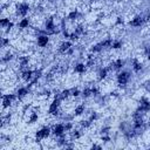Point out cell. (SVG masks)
<instances>
[{"label":"cell","mask_w":150,"mask_h":150,"mask_svg":"<svg viewBox=\"0 0 150 150\" xmlns=\"http://www.w3.org/2000/svg\"><path fill=\"white\" fill-rule=\"evenodd\" d=\"M32 6L27 1H20L16 2L14 6V15L16 18H26L32 12Z\"/></svg>","instance_id":"cell-1"},{"label":"cell","mask_w":150,"mask_h":150,"mask_svg":"<svg viewBox=\"0 0 150 150\" xmlns=\"http://www.w3.org/2000/svg\"><path fill=\"white\" fill-rule=\"evenodd\" d=\"M130 80H131V71L123 70V69L117 71V74H116V82H117L120 88H123V89L127 88V86L130 82Z\"/></svg>","instance_id":"cell-2"},{"label":"cell","mask_w":150,"mask_h":150,"mask_svg":"<svg viewBox=\"0 0 150 150\" xmlns=\"http://www.w3.org/2000/svg\"><path fill=\"white\" fill-rule=\"evenodd\" d=\"M61 102H62V100H60V98H53V101L48 105L47 115H49L52 117L61 116Z\"/></svg>","instance_id":"cell-3"},{"label":"cell","mask_w":150,"mask_h":150,"mask_svg":"<svg viewBox=\"0 0 150 150\" xmlns=\"http://www.w3.org/2000/svg\"><path fill=\"white\" fill-rule=\"evenodd\" d=\"M52 135V128L49 125H43L40 129H38L34 134V141L40 143L43 139H47L49 136Z\"/></svg>","instance_id":"cell-4"},{"label":"cell","mask_w":150,"mask_h":150,"mask_svg":"<svg viewBox=\"0 0 150 150\" xmlns=\"http://www.w3.org/2000/svg\"><path fill=\"white\" fill-rule=\"evenodd\" d=\"M19 101L15 93H6L2 94V109H9L14 105V103Z\"/></svg>","instance_id":"cell-5"},{"label":"cell","mask_w":150,"mask_h":150,"mask_svg":"<svg viewBox=\"0 0 150 150\" xmlns=\"http://www.w3.org/2000/svg\"><path fill=\"white\" fill-rule=\"evenodd\" d=\"M50 42V35L48 34H39L35 36V45L39 48H46Z\"/></svg>","instance_id":"cell-6"},{"label":"cell","mask_w":150,"mask_h":150,"mask_svg":"<svg viewBox=\"0 0 150 150\" xmlns=\"http://www.w3.org/2000/svg\"><path fill=\"white\" fill-rule=\"evenodd\" d=\"M124 64H125L124 60L121 59V57H117V59L112 60L108 67H109L110 71H120V70H122L124 68Z\"/></svg>","instance_id":"cell-7"},{"label":"cell","mask_w":150,"mask_h":150,"mask_svg":"<svg viewBox=\"0 0 150 150\" xmlns=\"http://www.w3.org/2000/svg\"><path fill=\"white\" fill-rule=\"evenodd\" d=\"M137 109L148 114L150 112V98H148L146 96H142L138 101V105H137Z\"/></svg>","instance_id":"cell-8"},{"label":"cell","mask_w":150,"mask_h":150,"mask_svg":"<svg viewBox=\"0 0 150 150\" xmlns=\"http://www.w3.org/2000/svg\"><path fill=\"white\" fill-rule=\"evenodd\" d=\"M32 19L29 16H26V18H21L18 23H16V28L19 30H26V29H29L32 27Z\"/></svg>","instance_id":"cell-9"},{"label":"cell","mask_w":150,"mask_h":150,"mask_svg":"<svg viewBox=\"0 0 150 150\" xmlns=\"http://www.w3.org/2000/svg\"><path fill=\"white\" fill-rule=\"evenodd\" d=\"M19 98V101H22L25 97H27L30 93V88L28 86H20V87H16L15 91H14Z\"/></svg>","instance_id":"cell-10"},{"label":"cell","mask_w":150,"mask_h":150,"mask_svg":"<svg viewBox=\"0 0 150 150\" xmlns=\"http://www.w3.org/2000/svg\"><path fill=\"white\" fill-rule=\"evenodd\" d=\"M144 23H145V21H144L143 15H134L131 18V20H129V22H128V25L132 28H139Z\"/></svg>","instance_id":"cell-11"},{"label":"cell","mask_w":150,"mask_h":150,"mask_svg":"<svg viewBox=\"0 0 150 150\" xmlns=\"http://www.w3.org/2000/svg\"><path fill=\"white\" fill-rule=\"evenodd\" d=\"M50 128H52V135L54 137H57V136H61V135L67 134L63 123H54Z\"/></svg>","instance_id":"cell-12"},{"label":"cell","mask_w":150,"mask_h":150,"mask_svg":"<svg viewBox=\"0 0 150 150\" xmlns=\"http://www.w3.org/2000/svg\"><path fill=\"white\" fill-rule=\"evenodd\" d=\"M109 73H110L109 67H103V66L100 67V68L97 69V71H96V79H97V81H98V82H103V81L108 77Z\"/></svg>","instance_id":"cell-13"},{"label":"cell","mask_w":150,"mask_h":150,"mask_svg":"<svg viewBox=\"0 0 150 150\" xmlns=\"http://www.w3.org/2000/svg\"><path fill=\"white\" fill-rule=\"evenodd\" d=\"M33 69L30 68H27V69H23L22 71L19 73V77L25 82V83H29L32 80H33Z\"/></svg>","instance_id":"cell-14"},{"label":"cell","mask_w":150,"mask_h":150,"mask_svg":"<svg viewBox=\"0 0 150 150\" xmlns=\"http://www.w3.org/2000/svg\"><path fill=\"white\" fill-rule=\"evenodd\" d=\"M81 12L77 9V8H73V9H70L69 12H68V14H67V18H64L67 21H70V22H75V21H77L80 18H81Z\"/></svg>","instance_id":"cell-15"},{"label":"cell","mask_w":150,"mask_h":150,"mask_svg":"<svg viewBox=\"0 0 150 150\" xmlns=\"http://www.w3.org/2000/svg\"><path fill=\"white\" fill-rule=\"evenodd\" d=\"M71 47H73V42H71L70 40H63V41L59 45V47H57V52H59L60 54L66 55V53H67Z\"/></svg>","instance_id":"cell-16"},{"label":"cell","mask_w":150,"mask_h":150,"mask_svg":"<svg viewBox=\"0 0 150 150\" xmlns=\"http://www.w3.org/2000/svg\"><path fill=\"white\" fill-rule=\"evenodd\" d=\"M15 59H16L15 54H14L12 50H9V48H8V49L2 54L1 63H2V64H9V62L13 61V60H15Z\"/></svg>","instance_id":"cell-17"},{"label":"cell","mask_w":150,"mask_h":150,"mask_svg":"<svg viewBox=\"0 0 150 150\" xmlns=\"http://www.w3.org/2000/svg\"><path fill=\"white\" fill-rule=\"evenodd\" d=\"M131 68H132V71L134 73H136V74H139L142 70H143V68H144V64L138 60V59H136V57H134L131 61Z\"/></svg>","instance_id":"cell-18"},{"label":"cell","mask_w":150,"mask_h":150,"mask_svg":"<svg viewBox=\"0 0 150 150\" xmlns=\"http://www.w3.org/2000/svg\"><path fill=\"white\" fill-rule=\"evenodd\" d=\"M87 69H88V67L86 66L84 62H77V63H75L74 67H73L74 73H75V74H79V75L84 74V73L87 71Z\"/></svg>","instance_id":"cell-19"},{"label":"cell","mask_w":150,"mask_h":150,"mask_svg":"<svg viewBox=\"0 0 150 150\" xmlns=\"http://www.w3.org/2000/svg\"><path fill=\"white\" fill-rule=\"evenodd\" d=\"M84 112H86V105H84L83 103L76 104V105L74 107V109H73V115H74L75 117L81 116V115H83Z\"/></svg>","instance_id":"cell-20"},{"label":"cell","mask_w":150,"mask_h":150,"mask_svg":"<svg viewBox=\"0 0 150 150\" xmlns=\"http://www.w3.org/2000/svg\"><path fill=\"white\" fill-rule=\"evenodd\" d=\"M89 50H90V53H93V54H101V53L104 50V47H103L102 42L100 41V42H96V43L91 45V47H90Z\"/></svg>","instance_id":"cell-21"},{"label":"cell","mask_w":150,"mask_h":150,"mask_svg":"<svg viewBox=\"0 0 150 150\" xmlns=\"http://www.w3.org/2000/svg\"><path fill=\"white\" fill-rule=\"evenodd\" d=\"M122 47H123V41L121 39H112V43H111V49L112 50L122 49Z\"/></svg>","instance_id":"cell-22"},{"label":"cell","mask_w":150,"mask_h":150,"mask_svg":"<svg viewBox=\"0 0 150 150\" xmlns=\"http://www.w3.org/2000/svg\"><path fill=\"white\" fill-rule=\"evenodd\" d=\"M81 96L83 98H89L93 96V89L91 87H84L82 90H81Z\"/></svg>","instance_id":"cell-23"},{"label":"cell","mask_w":150,"mask_h":150,"mask_svg":"<svg viewBox=\"0 0 150 150\" xmlns=\"http://www.w3.org/2000/svg\"><path fill=\"white\" fill-rule=\"evenodd\" d=\"M91 124H93V122L89 120V118H87V120H81L80 122H79V125L82 128V129H89L90 127H91Z\"/></svg>","instance_id":"cell-24"},{"label":"cell","mask_w":150,"mask_h":150,"mask_svg":"<svg viewBox=\"0 0 150 150\" xmlns=\"http://www.w3.org/2000/svg\"><path fill=\"white\" fill-rule=\"evenodd\" d=\"M69 97H71V94H70V88L62 89V90H61V98H62V101H66V100H68Z\"/></svg>","instance_id":"cell-25"},{"label":"cell","mask_w":150,"mask_h":150,"mask_svg":"<svg viewBox=\"0 0 150 150\" xmlns=\"http://www.w3.org/2000/svg\"><path fill=\"white\" fill-rule=\"evenodd\" d=\"M11 21H12V19H11L9 16H4V18H1V20H0V26H1V28L5 29V28L11 23Z\"/></svg>","instance_id":"cell-26"},{"label":"cell","mask_w":150,"mask_h":150,"mask_svg":"<svg viewBox=\"0 0 150 150\" xmlns=\"http://www.w3.org/2000/svg\"><path fill=\"white\" fill-rule=\"evenodd\" d=\"M9 45H11L9 35H8V36H2V38H1V47L5 49V48H8Z\"/></svg>","instance_id":"cell-27"},{"label":"cell","mask_w":150,"mask_h":150,"mask_svg":"<svg viewBox=\"0 0 150 150\" xmlns=\"http://www.w3.org/2000/svg\"><path fill=\"white\" fill-rule=\"evenodd\" d=\"M70 94H71V97L76 98V97L81 96V90L77 87H73V88H70Z\"/></svg>","instance_id":"cell-28"},{"label":"cell","mask_w":150,"mask_h":150,"mask_svg":"<svg viewBox=\"0 0 150 150\" xmlns=\"http://www.w3.org/2000/svg\"><path fill=\"white\" fill-rule=\"evenodd\" d=\"M143 54L150 61V43H145L144 45V47H143Z\"/></svg>","instance_id":"cell-29"},{"label":"cell","mask_w":150,"mask_h":150,"mask_svg":"<svg viewBox=\"0 0 150 150\" xmlns=\"http://www.w3.org/2000/svg\"><path fill=\"white\" fill-rule=\"evenodd\" d=\"M88 118H89V120H90L93 123H94V122H96V121L100 118L98 112H97V111H91V112L89 114V117H88Z\"/></svg>","instance_id":"cell-30"},{"label":"cell","mask_w":150,"mask_h":150,"mask_svg":"<svg viewBox=\"0 0 150 150\" xmlns=\"http://www.w3.org/2000/svg\"><path fill=\"white\" fill-rule=\"evenodd\" d=\"M110 131H111V127H110V125H103V127L100 129V134H101V135L110 134Z\"/></svg>","instance_id":"cell-31"},{"label":"cell","mask_w":150,"mask_h":150,"mask_svg":"<svg viewBox=\"0 0 150 150\" xmlns=\"http://www.w3.org/2000/svg\"><path fill=\"white\" fill-rule=\"evenodd\" d=\"M101 141L104 142V143H109L111 141V136L110 134H107V135H101Z\"/></svg>","instance_id":"cell-32"},{"label":"cell","mask_w":150,"mask_h":150,"mask_svg":"<svg viewBox=\"0 0 150 150\" xmlns=\"http://www.w3.org/2000/svg\"><path fill=\"white\" fill-rule=\"evenodd\" d=\"M142 87L144 88V90H145L146 93H150V80H146L145 82H143Z\"/></svg>","instance_id":"cell-33"},{"label":"cell","mask_w":150,"mask_h":150,"mask_svg":"<svg viewBox=\"0 0 150 150\" xmlns=\"http://www.w3.org/2000/svg\"><path fill=\"white\" fill-rule=\"evenodd\" d=\"M122 25H124L123 18H122V16H117L116 20H115V26H122Z\"/></svg>","instance_id":"cell-34"},{"label":"cell","mask_w":150,"mask_h":150,"mask_svg":"<svg viewBox=\"0 0 150 150\" xmlns=\"http://www.w3.org/2000/svg\"><path fill=\"white\" fill-rule=\"evenodd\" d=\"M90 148H91V149H102V145L96 144V143H93V144L90 145Z\"/></svg>","instance_id":"cell-35"},{"label":"cell","mask_w":150,"mask_h":150,"mask_svg":"<svg viewBox=\"0 0 150 150\" xmlns=\"http://www.w3.org/2000/svg\"><path fill=\"white\" fill-rule=\"evenodd\" d=\"M48 1H50V2H55V1H57V0H48Z\"/></svg>","instance_id":"cell-36"},{"label":"cell","mask_w":150,"mask_h":150,"mask_svg":"<svg viewBox=\"0 0 150 150\" xmlns=\"http://www.w3.org/2000/svg\"><path fill=\"white\" fill-rule=\"evenodd\" d=\"M148 148H149V149H150V145H149V146H148Z\"/></svg>","instance_id":"cell-37"},{"label":"cell","mask_w":150,"mask_h":150,"mask_svg":"<svg viewBox=\"0 0 150 150\" xmlns=\"http://www.w3.org/2000/svg\"><path fill=\"white\" fill-rule=\"evenodd\" d=\"M149 38H150V34H149Z\"/></svg>","instance_id":"cell-38"}]
</instances>
